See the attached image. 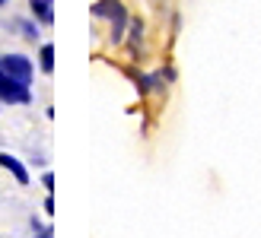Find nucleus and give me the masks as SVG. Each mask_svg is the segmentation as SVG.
<instances>
[{"label":"nucleus","mask_w":261,"mask_h":238,"mask_svg":"<svg viewBox=\"0 0 261 238\" xmlns=\"http://www.w3.org/2000/svg\"><path fill=\"white\" fill-rule=\"evenodd\" d=\"M127 51H130V57H140V51H143V19H130L127 22Z\"/></svg>","instance_id":"obj_5"},{"label":"nucleus","mask_w":261,"mask_h":238,"mask_svg":"<svg viewBox=\"0 0 261 238\" xmlns=\"http://www.w3.org/2000/svg\"><path fill=\"white\" fill-rule=\"evenodd\" d=\"M7 4H10V0H0V7H7Z\"/></svg>","instance_id":"obj_12"},{"label":"nucleus","mask_w":261,"mask_h":238,"mask_svg":"<svg viewBox=\"0 0 261 238\" xmlns=\"http://www.w3.org/2000/svg\"><path fill=\"white\" fill-rule=\"evenodd\" d=\"M32 238H55V232H51V226H45V229H42V232H35V235H32Z\"/></svg>","instance_id":"obj_9"},{"label":"nucleus","mask_w":261,"mask_h":238,"mask_svg":"<svg viewBox=\"0 0 261 238\" xmlns=\"http://www.w3.org/2000/svg\"><path fill=\"white\" fill-rule=\"evenodd\" d=\"M45 213H55V197H51V194L45 197Z\"/></svg>","instance_id":"obj_10"},{"label":"nucleus","mask_w":261,"mask_h":238,"mask_svg":"<svg viewBox=\"0 0 261 238\" xmlns=\"http://www.w3.org/2000/svg\"><path fill=\"white\" fill-rule=\"evenodd\" d=\"M0 67L10 79H16L22 86H32V76H35V67L25 54H0Z\"/></svg>","instance_id":"obj_2"},{"label":"nucleus","mask_w":261,"mask_h":238,"mask_svg":"<svg viewBox=\"0 0 261 238\" xmlns=\"http://www.w3.org/2000/svg\"><path fill=\"white\" fill-rule=\"evenodd\" d=\"M42 184H45V191L51 194V191H55V175H51V171H45V175H42Z\"/></svg>","instance_id":"obj_8"},{"label":"nucleus","mask_w":261,"mask_h":238,"mask_svg":"<svg viewBox=\"0 0 261 238\" xmlns=\"http://www.w3.org/2000/svg\"><path fill=\"white\" fill-rule=\"evenodd\" d=\"M16 29L25 42H38V35H42V22L38 19H16Z\"/></svg>","instance_id":"obj_7"},{"label":"nucleus","mask_w":261,"mask_h":238,"mask_svg":"<svg viewBox=\"0 0 261 238\" xmlns=\"http://www.w3.org/2000/svg\"><path fill=\"white\" fill-rule=\"evenodd\" d=\"M0 102H10V105H29L32 102V92L29 86L16 83V79H10L4 73V67H0Z\"/></svg>","instance_id":"obj_3"},{"label":"nucleus","mask_w":261,"mask_h":238,"mask_svg":"<svg viewBox=\"0 0 261 238\" xmlns=\"http://www.w3.org/2000/svg\"><path fill=\"white\" fill-rule=\"evenodd\" d=\"M0 168H7L13 178H16V184H29V168H25L16 156H10V153H0Z\"/></svg>","instance_id":"obj_4"},{"label":"nucleus","mask_w":261,"mask_h":238,"mask_svg":"<svg viewBox=\"0 0 261 238\" xmlns=\"http://www.w3.org/2000/svg\"><path fill=\"white\" fill-rule=\"evenodd\" d=\"M38 67H42V73H55V45L45 42V45H38Z\"/></svg>","instance_id":"obj_6"},{"label":"nucleus","mask_w":261,"mask_h":238,"mask_svg":"<svg viewBox=\"0 0 261 238\" xmlns=\"http://www.w3.org/2000/svg\"><path fill=\"white\" fill-rule=\"evenodd\" d=\"M93 16L96 19H109V42L112 45H121L124 35H127V7L121 0H96L93 4Z\"/></svg>","instance_id":"obj_1"},{"label":"nucleus","mask_w":261,"mask_h":238,"mask_svg":"<svg viewBox=\"0 0 261 238\" xmlns=\"http://www.w3.org/2000/svg\"><path fill=\"white\" fill-rule=\"evenodd\" d=\"M35 4H51V7H55V0H35Z\"/></svg>","instance_id":"obj_11"}]
</instances>
